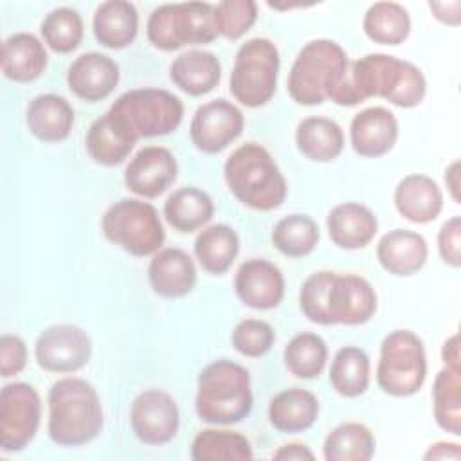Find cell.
I'll return each mask as SVG.
<instances>
[{"label":"cell","instance_id":"8d00e7d4","mask_svg":"<svg viewBox=\"0 0 461 461\" xmlns=\"http://www.w3.org/2000/svg\"><path fill=\"white\" fill-rule=\"evenodd\" d=\"M432 409L439 429L461 436V369L445 366L432 384Z\"/></svg>","mask_w":461,"mask_h":461},{"label":"cell","instance_id":"d6a6232c","mask_svg":"<svg viewBox=\"0 0 461 461\" xmlns=\"http://www.w3.org/2000/svg\"><path fill=\"white\" fill-rule=\"evenodd\" d=\"M362 29L371 41L396 47L411 34V16L402 4L375 2L364 14Z\"/></svg>","mask_w":461,"mask_h":461},{"label":"cell","instance_id":"ab89813d","mask_svg":"<svg viewBox=\"0 0 461 461\" xmlns=\"http://www.w3.org/2000/svg\"><path fill=\"white\" fill-rule=\"evenodd\" d=\"M40 32L50 50L68 54L76 50L83 40V18L72 7H56L43 18Z\"/></svg>","mask_w":461,"mask_h":461},{"label":"cell","instance_id":"ba28073f","mask_svg":"<svg viewBox=\"0 0 461 461\" xmlns=\"http://www.w3.org/2000/svg\"><path fill=\"white\" fill-rule=\"evenodd\" d=\"M103 236L135 258L158 252L166 232L157 209L144 200L122 198L112 203L101 218Z\"/></svg>","mask_w":461,"mask_h":461},{"label":"cell","instance_id":"d590c367","mask_svg":"<svg viewBox=\"0 0 461 461\" xmlns=\"http://www.w3.org/2000/svg\"><path fill=\"white\" fill-rule=\"evenodd\" d=\"M254 457L250 441L227 429H203L191 443V459L194 461H249Z\"/></svg>","mask_w":461,"mask_h":461},{"label":"cell","instance_id":"5b68a950","mask_svg":"<svg viewBox=\"0 0 461 461\" xmlns=\"http://www.w3.org/2000/svg\"><path fill=\"white\" fill-rule=\"evenodd\" d=\"M348 68V54L337 41L328 38L312 40L295 56L288 72L286 90L297 104H322L340 86Z\"/></svg>","mask_w":461,"mask_h":461},{"label":"cell","instance_id":"7402d4cb","mask_svg":"<svg viewBox=\"0 0 461 461\" xmlns=\"http://www.w3.org/2000/svg\"><path fill=\"white\" fill-rule=\"evenodd\" d=\"M427 258V240L420 232L409 229L389 230L376 245V259L380 267L396 277L414 276L423 268Z\"/></svg>","mask_w":461,"mask_h":461},{"label":"cell","instance_id":"ffe728a7","mask_svg":"<svg viewBox=\"0 0 461 461\" xmlns=\"http://www.w3.org/2000/svg\"><path fill=\"white\" fill-rule=\"evenodd\" d=\"M148 281L151 290L160 297H185L196 285L194 261L178 247L160 249L148 265Z\"/></svg>","mask_w":461,"mask_h":461},{"label":"cell","instance_id":"5bb4252c","mask_svg":"<svg viewBox=\"0 0 461 461\" xmlns=\"http://www.w3.org/2000/svg\"><path fill=\"white\" fill-rule=\"evenodd\" d=\"M243 128V112L234 103L220 97L196 108L189 124V137L198 151L216 155L230 146Z\"/></svg>","mask_w":461,"mask_h":461},{"label":"cell","instance_id":"8fae6325","mask_svg":"<svg viewBox=\"0 0 461 461\" xmlns=\"http://www.w3.org/2000/svg\"><path fill=\"white\" fill-rule=\"evenodd\" d=\"M41 421L38 391L25 382L5 384L0 393V448L23 450L36 436Z\"/></svg>","mask_w":461,"mask_h":461},{"label":"cell","instance_id":"f1b7e54d","mask_svg":"<svg viewBox=\"0 0 461 461\" xmlns=\"http://www.w3.org/2000/svg\"><path fill=\"white\" fill-rule=\"evenodd\" d=\"M295 146L308 160L331 162L344 149V131L333 119L312 115L297 124Z\"/></svg>","mask_w":461,"mask_h":461},{"label":"cell","instance_id":"2e32d148","mask_svg":"<svg viewBox=\"0 0 461 461\" xmlns=\"http://www.w3.org/2000/svg\"><path fill=\"white\" fill-rule=\"evenodd\" d=\"M178 176L175 155L164 146H144L124 169V185L140 198H157L167 191Z\"/></svg>","mask_w":461,"mask_h":461},{"label":"cell","instance_id":"f546056e","mask_svg":"<svg viewBox=\"0 0 461 461\" xmlns=\"http://www.w3.org/2000/svg\"><path fill=\"white\" fill-rule=\"evenodd\" d=\"M193 250L196 261L207 274L221 276L232 267L240 254V236L225 223L209 225L196 236Z\"/></svg>","mask_w":461,"mask_h":461},{"label":"cell","instance_id":"30bf717a","mask_svg":"<svg viewBox=\"0 0 461 461\" xmlns=\"http://www.w3.org/2000/svg\"><path fill=\"white\" fill-rule=\"evenodd\" d=\"M279 50L268 38H250L238 49L230 70L232 97L249 108L267 104L277 86Z\"/></svg>","mask_w":461,"mask_h":461},{"label":"cell","instance_id":"603a6c76","mask_svg":"<svg viewBox=\"0 0 461 461\" xmlns=\"http://www.w3.org/2000/svg\"><path fill=\"white\" fill-rule=\"evenodd\" d=\"M326 227L330 240L339 249L357 250L367 247L375 240L378 220L369 207L358 202H344L328 212Z\"/></svg>","mask_w":461,"mask_h":461},{"label":"cell","instance_id":"6da1fadb","mask_svg":"<svg viewBox=\"0 0 461 461\" xmlns=\"http://www.w3.org/2000/svg\"><path fill=\"white\" fill-rule=\"evenodd\" d=\"M425 94L427 79L414 63L373 52L349 63L344 81L330 101L339 106H355L369 97H382L398 108H414Z\"/></svg>","mask_w":461,"mask_h":461},{"label":"cell","instance_id":"4316f807","mask_svg":"<svg viewBox=\"0 0 461 461\" xmlns=\"http://www.w3.org/2000/svg\"><path fill=\"white\" fill-rule=\"evenodd\" d=\"M92 29L95 40L106 49H126L130 47L139 32V13L131 2L108 0L97 5Z\"/></svg>","mask_w":461,"mask_h":461},{"label":"cell","instance_id":"bcb514c9","mask_svg":"<svg viewBox=\"0 0 461 461\" xmlns=\"http://www.w3.org/2000/svg\"><path fill=\"white\" fill-rule=\"evenodd\" d=\"M429 9L432 16L450 27H457L461 22V2L452 0V2H429Z\"/></svg>","mask_w":461,"mask_h":461},{"label":"cell","instance_id":"277c9868","mask_svg":"<svg viewBox=\"0 0 461 461\" xmlns=\"http://www.w3.org/2000/svg\"><path fill=\"white\" fill-rule=\"evenodd\" d=\"M254 398L249 371L232 360L207 364L196 378L194 409L202 421L232 425L250 414Z\"/></svg>","mask_w":461,"mask_h":461},{"label":"cell","instance_id":"7bdbcfd3","mask_svg":"<svg viewBox=\"0 0 461 461\" xmlns=\"http://www.w3.org/2000/svg\"><path fill=\"white\" fill-rule=\"evenodd\" d=\"M333 272L331 270H319L310 274L299 290V306L303 315L315 324L330 326L326 315V292L330 286Z\"/></svg>","mask_w":461,"mask_h":461},{"label":"cell","instance_id":"ac0fdd59","mask_svg":"<svg viewBox=\"0 0 461 461\" xmlns=\"http://www.w3.org/2000/svg\"><path fill=\"white\" fill-rule=\"evenodd\" d=\"M400 135L396 115L385 106H369L353 115L349 140L357 155L378 158L389 153Z\"/></svg>","mask_w":461,"mask_h":461},{"label":"cell","instance_id":"7dc6e473","mask_svg":"<svg viewBox=\"0 0 461 461\" xmlns=\"http://www.w3.org/2000/svg\"><path fill=\"white\" fill-rule=\"evenodd\" d=\"M272 459H277V461H306V459L313 461L315 454L303 443H286L272 454Z\"/></svg>","mask_w":461,"mask_h":461},{"label":"cell","instance_id":"d4e9b609","mask_svg":"<svg viewBox=\"0 0 461 461\" xmlns=\"http://www.w3.org/2000/svg\"><path fill=\"white\" fill-rule=\"evenodd\" d=\"M43 41L32 32H14L2 43V72L14 83H31L47 68Z\"/></svg>","mask_w":461,"mask_h":461},{"label":"cell","instance_id":"74e56055","mask_svg":"<svg viewBox=\"0 0 461 461\" xmlns=\"http://www.w3.org/2000/svg\"><path fill=\"white\" fill-rule=\"evenodd\" d=\"M286 369L303 380L317 378L328 362V344L324 339L312 331L297 333L288 340L283 351Z\"/></svg>","mask_w":461,"mask_h":461},{"label":"cell","instance_id":"e0dca14e","mask_svg":"<svg viewBox=\"0 0 461 461\" xmlns=\"http://www.w3.org/2000/svg\"><path fill=\"white\" fill-rule=\"evenodd\" d=\"M238 299L252 310H272L285 297V277L277 265L252 258L240 265L234 276Z\"/></svg>","mask_w":461,"mask_h":461},{"label":"cell","instance_id":"484cf974","mask_svg":"<svg viewBox=\"0 0 461 461\" xmlns=\"http://www.w3.org/2000/svg\"><path fill=\"white\" fill-rule=\"evenodd\" d=\"M169 79L184 94L200 97L218 86L221 79V63L212 52L193 49L173 59L169 65Z\"/></svg>","mask_w":461,"mask_h":461},{"label":"cell","instance_id":"8992f818","mask_svg":"<svg viewBox=\"0 0 461 461\" xmlns=\"http://www.w3.org/2000/svg\"><path fill=\"white\" fill-rule=\"evenodd\" d=\"M108 113L137 142L175 131L184 119V104L178 95L164 88H133L121 94Z\"/></svg>","mask_w":461,"mask_h":461},{"label":"cell","instance_id":"44dd1931","mask_svg":"<svg viewBox=\"0 0 461 461\" xmlns=\"http://www.w3.org/2000/svg\"><path fill=\"white\" fill-rule=\"evenodd\" d=\"M394 207L398 214L412 223H430L443 211V193L438 182L421 173L403 176L394 187Z\"/></svg>","mask_w":461,"mask_h":461},{"label":"cell","instance_id":"1f68e13d","mask_svg":"<svg viewBox=\"0 0 461 461\" xmlns=\"http://www.w3.org/2000/svg\"><path fill=\"white\" fill-rule=\"evenodd\" d=\"M135 144L108 112L92 122L85 139L90 158L106 167L122 164Z\"/></svg>","mask_w":461,"mask_h":461},{"label":"cell","instance_id":"52a82bcc","mask_svg":"<svg viewBox=\"0 0 461 461\" xmlns=\"http://www.w3.org/2000/svg\"><path fill=\"white\" fill-rule=\"evenodd\" d=\"M212 11L214 5L209 2L162 4L151 11L146 36L153 47L164 52L211 43L218 38Z\"/></svg>","mask_w":461,"mask_h":461},{"label":"cell","instance_id":"d6986e66","mask_svg":"<svg viewBox=\"0 0 461 461\" xmlns=\"http://www.w3.org/2000/svg\"><path fill=\"white\" fill-rule=\"evenodd\" d=\"M119 65L106 54L85 52L77 56L67 72L70 92L88 103L106 99L119 85Z\"/></svg>","mask_w":461,"mask_h":461},{"label":"cell","instance_id":"ee69618b","mask_svg":"<svg viewBox=\"0 0 461 461\" xmlns=\"http://www.w3.org/2000/svg\"><path fill=\"white\" fill-rule=\"evenodd\" d=\"M27 346L22 337L4 333L0 337V375L11 378L22 373L27 366Z\"/></svg>","mask_w":461,"mask_h":461},{"label":"cell","instance_id":"9c48e42d","mask_svg":"<svg viewBox=\"0 0 461 461\" xmlns=\"http://www.w3.org/2000/svg\"><path fill=\"white\" fill-rule=\"evenodd\" d=\"M427 378L423 340L411 330H394L380 344L376 366L378 387L394 398L416 394Z\"/></svg>","mask_w":461,"mask_h":461},{"label":"cell","instance_id":"f6af8a7d","mask_svg":"<svg viewBox=\"0 0 461 461\" xmlns=\"http://www.w3.org/2000/svg\"><path fill=\"white\" fill-rule=\"evenodd\" d=\"M438 252L445 265L461 267V218H448L438 232Z\"/></svg>","mask_w":461,"mask_h":461},{"label":"cell","instance_id":"cb8c5ba5","mask_svg":"<svg viewBox=\"0 0 461 461\" xmlns=\"http://www.w3.org/2000/svg\"><path fill=\"white\" fill-rule=\"evenodd\" d=\"M74 108L58 94H40L32 97L25 110L29 131L41 142H63L74 128Z\"/></svg>","mask_w":461,"mask_h":461},{"label":"cell","instance_id":"9a60e30c","mask_svg":"<svg viewBox=\"0 0 461 461\" xmlns=\"http://www.w3.org/2000/svg\"><path fill=\"white\" fill-rule=\"evenodd\" d=\"M376 306V292L366 277L333 272L326 292V315L330 326L366 324L375 315Z\"/></svg>","mask_w":461,"mask_h":461},{"label":"cell","instance_id":"4dcf8cb0","mask_svg":"<svg viewBox=\"0 0 461 461\" xmlns=\"http://www.w3.org/2000/svg\"><path fill=\"white\" fill-rule=\"evenodd\" d=\"M214 214L212 198L198 187H180L164 202V218L178 232L189 234L205 227Z\"/></svg>","mask_w":461,"mask_h":461},{"label":"cell","instance_id":"3957f363","mask_svg":"<svg viewBox=\"0 0 461 461\" xmlns=\"http://www.w3.org/2000/svg\"><path fill=\"white\" fill-rule=\"evenodd\" d=\"M223 178L232 196L254 211H274L286 198L288 187L279 166L258 142H245L227 157Z\"/></svg>","mask_w":461,"mask_h":461},{"label":"cell","instance_id":"7c38bea8","mask_svg":"<svg viewBox=\"0 0 461 461\" xmlns=\"http://www.w3.org/2000/svg\"><path fill=\"white\" fill-rule=\"evenodd\" d=\"M34 357L43 371L58 375L76 373L88 364L92 340L88 333L76 324H54L38 335Z\"/></svg>","mask_w":461,"mask_h":461},{"label":"cell","instance_id":"7a4b0ae2","mask_svg":"<svg viewBox=\"0 0 461 461\" xmlns=\"http://www.w3.org/2000/svg\"><path fill=\"white\" fill-rule=\"evenodd\" d=\"M49 438L59 447H81L103 429V405L95 387L85 378L67 376L52 384L47 394Z\"/></svg>","mask_w":461,"mask_h":461},{"label":"cell","instance_id":"b9f144b4","mask_svg":"<svg viewBox=\"0 0 461 461\" xmlns=\"http://www.w3.org/2000/svg\"><path fill=\"white\" fill-rule=\"evenodd\" d=\"M230 342L240 355L247 358H259L272 349L276 342V331L267 321L245 319L232 330Z\"/></svg>","mask_w":461,"mask_h":461},{"label":"cell","instance_id":"f35d334b","mask_svg":"<svg viewBox=\"0 0 461 461\" xmlns=\"http://www.w3.org/2000/svg\"><path fill=\"white\" fill-rule=\"evenodd\" d=\"M319 240V225L308 214H288L272 229V243L286 258H304L312 254Z\"/></svg>","mask_w":461,"mask_h":461},{"label":"cell","instance_id":"836d02e7","mask_svg":"<svg viewBox=\"0 0 461 461\" xmlns=\"http://www.w3.org/2000/svg\"><path fill=\"white\" fill-rule=\"evenodd\" d=\"M371 380V362L364 349L357 346L340 348L330 367V384L337 394L357 398L364 394Z\"/></svg>","mask_w":461,"mask_h":461},{"label":"cell","instance_id":"83f0119b","mask_svg":"<svg viewBox=\"0 0 461 461\" xmlns=\"http://www.w3.org/2000/svg\"><path fill=\"white\" fill-rule=\"evenodd\" d=\"M319 418V400L313 393L292 387L277 393L268 405L270 425L285 434L308 430Z\"/></svg>","mask_w":461,"mask_h":461},{"label":"cell","instance_id":"f907efd6","mask_svg":"<svg viewBox=\"0 0 461 461\" xmlns=\"http://www.w3.org/2000/svg\"><path fill=\"white\" fill-rule=\"evenodd\" d=\"M445 185L452 196V200L456 203L461 202V196H459V160H454L447 169H445Z\"/></svg>","mask_w":461,"mask_h":461},{"label":"cell","instance_id":"60d3db41","mask_svg":"<svg viewBox=\"0 0 461 461\" xmlns=\"http://www.w3.org/2000/svg\"><path fill=\"white\" fill-rule=\"evenodd\" d=\"M218 36L230 41L240 40L258 20V4L254 0H223L212 11Z\"/></svg>","mask_w":461,"mask_h":461},{"label":"cell","instance_id":"e575fe53","mask_svg":"<svg viewBox=\"0 0 461 461\" xmlns=\"http://www.w3.org/2000/svg\"><path fill=\"white\" fill-rule=\"evenodd\" d=\"M375 436L358 421H346L328 432L322 443L326 461H369L375 456Z\"/></svg>","mask_w":461,"mask_h":461},{"label":"cell","instance_id":"c3c4849f","mask_svg":"<svg viewBox=\"0 0 461 461\" xmlns=\"http://www.w3.org/2000/svg\"><path fill=\"white\" fill-rule=\"evenodd\" d=\"M423 459H461V447L452 441H436L432 443L427 452L423 454Z\"/></svg>","mask_w":461,"mask_h":461},{"label":"cell","instance_id":"4fadbf2b","mask_svg":"<svg viewBox=\"0 0 461 461\" xmlns=\"http://www.w3.org/2000/svg\"><path fill=\"white\" fill-rule=\"evenodd\" d=\"M130 425L137 439L144 445H166L176 436L180 427L178 405L169 393L146 389L131 402Z\"/></svg>","mask_w":461,"mask_h":461},{"label":"cell","instance_id":"681fc988","mask_svg":"<svg viewBox=\"0 0 461 461\" xmlns=\"http://www.w3.org/2000/svg\"><path fill=\"white\" fill-rule=\"evenodd\" d=\"M441 358H443V364H445V366L461 369V367H459V337H457V333H454L452 337H448V339L443 342Z\"/></svg>","mask_w":461,"mask_h":461}]
</instances>
